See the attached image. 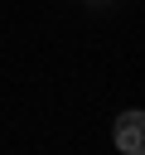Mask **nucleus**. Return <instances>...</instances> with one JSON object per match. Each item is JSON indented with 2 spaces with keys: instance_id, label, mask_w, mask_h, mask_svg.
<instances>
[{
  "instance_id": "f257e3e1",
  "label": "nucleus",
  "mask_w": 145,
  "mask_h": 155,
  "mask_svg": "<svg viewBox=\"0 0 145 155\" xmlns=\"http://www.w3.org/2000/svg\"><path fill=\"white\" fill-rule=\"evenodd\" d=\"M111 140L121 155H145V111H121L111 126Z\"/></svg>"
}]
</instances>
